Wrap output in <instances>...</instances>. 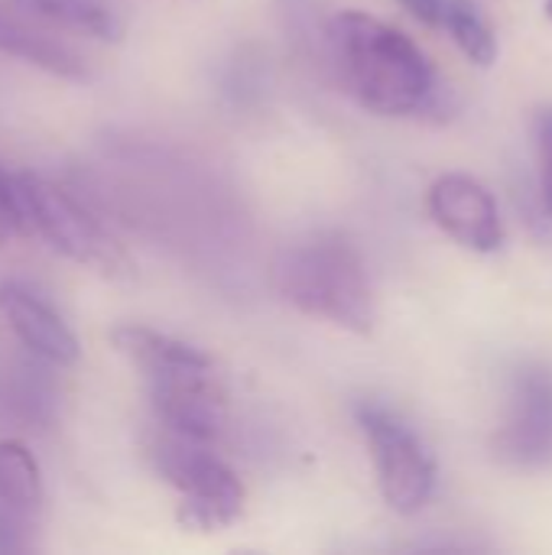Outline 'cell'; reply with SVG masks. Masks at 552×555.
<instances>
[{
	"mask_svg": "<svg viewBox=\"0 0 552 555\" xmlns=\"http://www.w3.org/2000/svg\"><path fill=\"white\" fill-rule=\"evenodd\" d=\"M10 237H20V231H16V224H13L10 211H7V208H3V202H0V247H3Z\"/></svg>",
	"mask_w": 552,
	"mask_h": 555,
	"instance_id": "obj_18",
	"label": "cell"
},
{
	"mask_svg": "<svg viewBox=\"0 0 552 555\" xmlns=\"http://www.w3.org/2000/svg\"><path fill=\"white\" fill-rule=\"evenodd\" d=\"M501 462L517 468H540L552 459V367L527 364L514 377L511 413L495 436Z\"/></svg>",
	"mask_w": 552,
	"mask_h": 555,
	"instance_id": "obj_7",
	"label": "cell"
},
{
	"mask_svg": "<svg viewBox=\"0 0 552 555\" xmlns=\"http://www.w3.org/2000/svg\"><path fill=\"white\" fill-rule=\"evenodd\" d=\"M29 524L33 517L7 507L0 501V553H23V550H33L29 543Z\"/></svg>",
	"mask_w": 552,
	"mask_h": 555,
	"instance_id": "obj_16",
	"label": "cell"
},
{
	"mask_svg": "<svg viewBox=\"0 0 552 555\" xmlns=\"http://www.w3.org/2000/svg\"><path fill=\"white\" fill-rule=\"evenodd\" d=\"M0 315L10 332L42 361L55 367H72L81 358V341L68 322L33 289L20 283H0Z\"/></svg>",
	"mask_w": 552,
	"mask_h": 555,
	"instance_id": "obj_9",
	"label": "cell"
},
{
	"mask_svg": "<svg viewBox=\"0 0 552 555\" xmlns=\"http://www.w3.org/2000/svg\"><path fill=\"white\" fill-rule=\"evenodd\" d=\"M0 52L33 65V68H42L55 78H65V81H85L91 75L78 52L42 36L39 29L26 26L23 20H16L3 10H0Z\"/></svg>",
	"mask_w": 552,
	"mask_h": 555,
	"instance_id": "obj_11",
	"label": "cell"
},
{
	"mask_svg": "<svg viewBox=\"0 0 552 555\" xmlns=\"http://www.w3.org/2000/svg\"><path fill=\"white\" fill-rule=\"evenodd\" d=\"M543 10H547V16L552 20V0H543Z\"/></svg>",
	"mask_w": 552,
	"mask_h": 555,
	"instance_id": "obj_19",
	"label": "cell"
},
{
	"mask_svg": "<svg viewBox=\"0 0 552 555\" xmlns=\"http://www.w3.org/2000/svg\"><path fill=\"white\" fill-rule=\"evenodd\" d=\"M429 215L433 221L468 250H498L504 241V224L498 215L495 195L472 176L449 172L429 189Z\"/></svg>",
	"mask_w": 552,
	"mask_h": 555,
	"instance_id": "obj_8",
	"label": "cell"
},
{
	"mask_svg": "<svg viewBox=\"0 0 552 555\" xmlns=\"http://www.w3.org/2000/svg\"><path fill=\"white\" fill-rule=\"evenodd\" d=\"M150 406L166 433L198 446H211L228 423V400L215 367L150 377Z\"/></svg>",
	"mask_w": 552,
	"mask_h": 555,
	"instance_id": "obj_6",
	"label": "cell"
},
{
	"mask_svg": "<svg viewBox=\"0 0 552 555\" xmlns=\"http://www.w3.org/2000/svg\"><path fill=\"white\" fill-rule=\"evenodd\" d=\"M420 23L426 26H439L446 23V10H449V0H400Z\"/></svg>",
	"mask_w": 552,
	"mask_h": 555,
	"instance_id": "obj_17",
	"label": "cell"
},
{
	"mask_svg": "<svg viewBox=\"0 0 552 555\" xmlns=\"http://www.w3.org/2000/svg\"><path fill=\"white\" fill-rule=\"evenodd\" d=\"M442 29L452 33L455 46H459L475 65H491V62H495V55H498L495 33H491V26L478 16V10H475L468 0H449Z\"/></svg>",
	"mask_w": 552,
	"mask_h": 555,
	"instance_id": "obj_14",
	"label": "cell"
},
{
	"mask_svg": "<svg viewBox=\"0 0 552 555\" xmlns=\"http://www.w3.org/2000/svg\"><path fill=\"white\" fill-rule=\"evenodd\" d=\"M13 3L52 26L91 36L98 42L124 39V23L107 0H13Z\"/></svg>",
	"mask_w": 552,
	"mask_h": 555,
	"instance_id": "obj_12",
	"label": "cell"
},
{
	"mask_svg": "<svg viewBox=\"0 0 552 555\" xmlns=\"http://www.w3.org/2000/svg\"><path fill=\"white\" fill-rule=\"evenodd\" d=\"M23 179H26V192H29L36 237L49 241L52 250H59L62 257H68L101 276L124 280L133 273L127 250L78 198H72L65 189L46 182L36 172H23Z\"/></svg>",
	"mask_w": 552,
	"mask_h": 555,
	"instance_id": "obj_4",
	"label": "cell"
},
{
	"mask_svg": "<svg viewBox=\"0 0 552 555\" xmlns=\"http://www.w3.org/2000/svg\"><path fill=\"white\" fill-rule=\"evenodd\" d=\"M111 341L124 358H130L146 374V380L150 377L182 374V371H198V367H215L205 351H198L195 345L179 341L172 335H163L156 328L120 325V328L111 332Z\"/></svg>",
	"mask_w": 552,
	"mask_h": 555,
	"instance_id": "obj_10",
	"label": "cell"
},
{
	"mask_svg": "<svg viewBox=\"0 0 552 555\" xmlns=\"http://www.w3.org/2000/svg\"><path fill=\"white\" fill-rule=\"evenodd\" d=\"M153 465L163 475V481L182 494L179 520L185 527L221 530L241 517L244 485L205 446L169 433V439L153 446Z\"/></svg>",
	"mask_w": 552,
	"mask_h": 555,
	"instance_id": "obj_3",
	"label": "cell"
},
{
	"mask_svg": "<svg viewBox=\"0 0 552 555\" xmlns=\"http://www.w3.org/2000/svg\"><path fill=\"white\" fill-rule=\"evenodd\" d=\"M0 501L26 517L42 511V475L33 452L16 439H0Z\"/></svg>",
	"mask_w": 552,
	"mask_h": 555,
	"instance_id": "obj_13",
	"label": "cell"
},
{
	"mask_svg": "<svg viewBox=\"0 0 552 555\" xmlns=\"http://www.w3.org/2000/svg\"><path fill=\"white\" fill-rule=\"evenodd\" d=\"M358 423L364 429L374 459L384 504L403 517L420 514L436 488V465L426 446L420 442V436L400 416H394L377 403L358 406Z\"/></svg>",
	"mask_w": 552,
	"mask_h": 555,
	"instance_id": "obj_5",
	"label": "cell"
},
{
	"mask_svg": "<svg viewBox=\"0 0 552 555\" xmlns=\"http://www.w3.org/2000/svg\"><path fill=\"white\" fill-rule=\"evenodd\" d=\"M277 293L312 319L368 335L374 325V296L361 254L338 234H319L290 244L273 260Z\"/></svg>",
	"mask_w": 552,
	"mask_h": 555,
	"instance_id": "obj_2",
	"label": "cell"
},
{
	"mask_svg": "<svg viewBox=\"0 0 552 555\" xmlns=\"http://www.w3.org/2000/svg\"><path fill=\"white\" fill-rule=\"evenodd\" d=\"M537 182L547 218H552V107L537 114Z\"/></svg>",
	"mask_w": 552,
	"mask_h": 555,
	"instance_id": "obj_15",
	"label": "cell"
},
{
	"mask_svg": "<svg viewBox=\"0 0 552 555\" xmlns=\"http://www.w3.org/2000/svg\"><path fill=\"white\" fill-rule=\"evenodd\" d=\"M332 46L351 94L381 117H407L433 98V65L400 29L345 10L332 20Z\"/></svg>",
	"mask_w": 552,
	"mask_h": 555,
	"instance_id": "obj_1",
	"label": "cell"
}]
</instances>
